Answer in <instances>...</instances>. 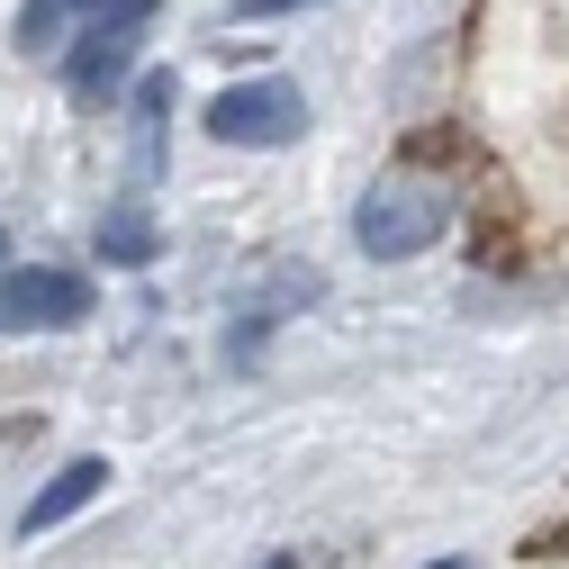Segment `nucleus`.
Returning a JSON list of instances; mask_svg holds the SVG:
<instances>
[{"instance_id":"nucleus-1","label":"nucleus","mask_w":569,"mask_h":569,"mask_svg":"<svg viewBox=\"0 0 569 569\" xmlns=\"http://www.w3.org/2000/svg\"><path fill=\"white\" fill-rule=\"evenodd\" d=\"M443 227H452V190L425 181V172H389V181L362 190V208H352V244H362L371 262H407Z\"/></svg>"},{"instance_id":"nucleus-4","label":"nucleus","mask_w":569,"mask_h":569,"mask_svg":"<svg viewBox=\"0 0 569 569\" xmlns=\"http://www.w3.org/2000/svg\"><path fill=\"white\" fill-rule=\"evenodd\" d=\"M91 317V280L54 271V262H19L0 280V326H82Z\"/></svg>"},{"instance_id":"nucleus-2","label":"nucleus","mask_w":569,"mask_h":569,"mask_svg":"<svg viewBox=\"0 0 569 569\" xmlns=\"http://www.w3.org/2000/svg\"><path fill=\"white\" fill-rule=\"evenodd\" d=\"M163 10V0H82V46L63 54V82H73L82 109H109L127 63H136V37H146V19Z\"/></svg>"},{"instance_id":"nucleus-7","label":"nucleus","mask_w":569,"mask_h":569,"mask_svg":"<svg viewBox=\"0 0 569 569\" xmlns=\"http://www.w3.org/2000/svg\"><path fill=\"white\" fill-rule=\"evenodd\" d=\"M136 199L163 181V118H172V73H136Z\"/></svg>"},{"instance_id":"nucleus-10","label":"nucleus","mask_w":569,"mask_h":569,"mask_svg":"<svg viewBox=\"0 0 569 569\" xmlns=\"http://www.w3.org/2000/svg\"><path fill=\"white\" fill-rule=\"evenodd\" d=\"M290 10H308V0H236L227 19H236V28H253V19H290Z\"/></svg>"},{"instance_id":"nucleus-8","label":"nucleus","mask_w":569,"mask_h":569,"mask_svg":"<svg viewBox=\"0 0 569 569\" xmlns=\"http://www.w3.org/2000/svg\"><path fill=\"white\" fill-rule=\"evenodd\" d=\"M100 253L127 262V271H146V262H154V227H146V208H136V199H118L109 218H100Z\"/></svg>"},{"instance_id":"nucleus-6","label":"nucleus","mask_w":569,"mask_h":569,"mask_svg":"<svg viewBox=\"0 0 569 569\" xmlns=\"http://www.w3.org/2000/svg\"><path fill=\"white\" fill-rule=\"evenodd\" d=\"M317 290H326V280H317L308 262H280V271L262 280V290L244 299V326H236V362H244V352H253V343H262V335H271L280 317H290V308H308Z\"/></svg>"},{"instance_id":"nucleus-5","label":"nucleus","mask_w":569,"mask_h":569,"mask_svg":"<svg viewBox=\"0 0 569 569\" xmlns=\"http://www.w3.org/2000/svg\"><path fill=\"white\" fill-rule=\"evenodd\" d=\"M100 488H109V461H91V452H82V461H63V470H54V479H46L37 497H28V516H19V533L37 542V533H54V525H73V516L91 507Z\"/></svg>"},{"instance_id":"nucleus-3","label":"nucleus","mask_w":569,"mask_h":569,"mask_svg":"<svg viewBox=\"0 0 569 569\" xmlns=\"http://www.w3.org/2000/svg\"><path fill=\"white\" fill-rule=\"evenodd\" d=\"M199 127L218 136V146H299L308 136V100H299V82L262 73V82H227L199 109Z\"/></svg>"},{"instance_id":"nucleus-12","label":"nucleus","mask_w":569,"mask_h":569,"mask_svg":"<svg viewBox=\"0 0 569 569\" xmlns=\"http://www.w3.org/2000/svg\"><path fill=\"white\" fill-rule=\"evenodd\" d=\"M262 569H290V560H262Z\"/></svg>"},{"instance_id":"nucleus-11","label":"nucleus","mask_w":569,"mask_h":569,"mask_svg":"<svg viewBox=\"0 0 569 569\" xmlns=\"http://www.w3.org/2000/svg\"><path fill=\"white\" fill-rule=\"evenodd\" d=\"M425 569H470V560H425Z\"/></svg>"},{"instance_id":"nucleus-9","label":"nucleus","mask_w":569,"mask_h":569,"mask_svg":"<svg viewBox=\"0 0 569 569\" xmlns=\"http://www.w3.org/2000/svg\"><path fill=\"white\" fill-rule=\"evenodd\" d=\"M63 10H73V0H19V46L46 54V46L63 37Z\"/></svg>"}]
</instances>
